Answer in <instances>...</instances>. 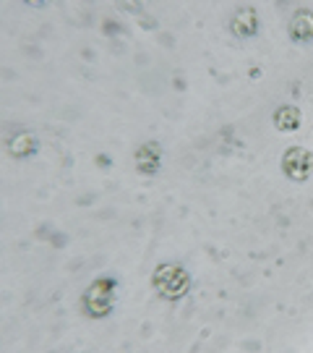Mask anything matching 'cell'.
I'll list each match as a JSON object with an SVG mask.
<instances>
[{
	"mask_svg": "<svg viewBox=\"0 0 313 353\" xmlns=\"http://www.w3.org/2000/svg\"><path fill=\"white\" fill-rule=\"evenodd\" d=\"M282 173L290 181H308L313 176V152H308L305 147H290L282 154Z\"/></svg>",
	"mask_w": 313,
	"mask_h": 353,
	"instance_id": "3957f363",
	"label": "cell"
},
{
	"mask_svg": "<svg viewBox=\"0 0 313 353\" xmlns=\"http://www.w3.org/2000/svg\"><path fill=\"white\" fill-rule=\"evenodd\" d=\"M288 34L295 45H308V42H313V11H308V8L295 11V16L290 19L288 24Z\"/></svg>",
	"mask_w": 313,
	"mask_h": 353,
	"instance_id": "8992f818",
	"label": "cell"
},
{
	"mask_svg": "<svg viewBox=\"0 0 313 353\" xmlns=\"http://www.w3.org/2000/svg\"><path fill=\"white\" fill-rule=\"evenodd\" d=\"M105 29H110L107 34H118V32H120V26L115 24V21H105Z\"/></svg>",
	"mask_w": 313,
	"mask_h": 353,
	"instance_id": "9c48e42d",
	"label": "cell"
},
{
	"mask_svg": "<svg viewBox=\"0 0 313 353\" xmlns=\"http://www.w3.org/2000/svg\"><path fill=\"white\" fill-rule=\"evenodd\" d=\"M133 163H136V170L141 176H157L162 168V147L157 141L141 144L133 154Z\"/></svg>",
	"mask_w": 313,
	"mask_h": 353,
	"instance_id": "277c9868",
	"label": "cell"
},
{
	"mask_svg": "<svg viewBox=\"0 0 313 353\" xmlns=\"http://www.w3.org/2000/svg\"><path fill=\"white\" fill-rule=\"evenodd\" d=\"M115 290H118V280L115 278H97L89 283V288L81 296V309L84 314L91 319H105L113 314L115 306Z\"/></svg>",
	"mask_w": 313,
	"mask_h": 353,
	"instance_id": "6da1fadb",
	"label": "cell"
},
{
	"mask_svg": "<svg viewBox=\"0 0 313 353\" xmlns=\"http://www.w3.org/2000/svg\"><path fill=\"white\" fill-rule=\"evenodd\" d=\"M151 285L162 299L177 301L191 290V275H188V270L183 265L164 262V265H157V270L151 272Z\"/></svg>",
	"mask_w": 313,
	"mask_h": 353,
	"instance_id": "7a4b0ae2",
	"label": "cell"
},
{
	"mask_svg": "<svg viewBox=\"0 0 313 353\" xmlns=\"http://www.w3.org/2000/svg\"><path fill=\"white\" fill-rule=\"evenodd\" d=\"M277 131H298L301 128V110L292 105H279L272 115Z\"/></svg>",
	"mask_w": 313,
	"mask_h": 353,
	"instance_id": "ba28073f",
	"label": "cell"
},
{
	"mask_svg": "<svg viewBox=\"0 0 313 353\" xmlns=\"http://www.w3.org/2000/svg\"><path fill=\"white\" fill-rule=\"evenodd\" d=\"M6 150H8L11 157H32L39 150V141L32 131H19V134H13L11 139H8Z\"/></svg>",
	"mask_w": 313,
	"mask_h": 353,
	"instance_id": "52a82bcc",
	"label": "cell"
},
{
	"mask_svg": "<svg viewBox=\"0 0 313 353\" xmlns=\"http://www.w3.org/2000/svg\"><path fill=\"white\" fill-rule=\"evenodd\" d=\"M259 13L256 8H238V11L233 13V19H230V32L235 34L238 39H250L259 34Z\"/></svg>",
	"mask_w": 313,
	"mask_h": 353,
	"instance_id": "5b68a950",
	"label": "cell"
}]
</instances>
